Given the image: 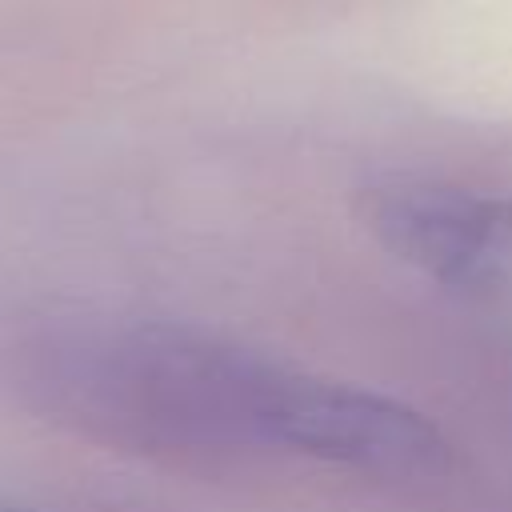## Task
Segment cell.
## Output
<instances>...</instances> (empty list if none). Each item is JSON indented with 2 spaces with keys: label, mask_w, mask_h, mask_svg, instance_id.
<instances>
[{
  "label": "cell",
  "mask_w": 512,
  "mask_h": 512,
  "mask_svg": "<svg viewBox=\"0 0 512 512\" xmlns=\"http://www.w3.org/2000/svg\"><path fill=\"white\" fill-rule=\"evenodd\" d=\"M256 440L364 472H428L448 456V440L424 412L368 388L312 380L288 368H272L264 384Z\"/></svg>",
  "instance_id": "6da1fadb"
},
{
  "label": "cell",
  "mask_w": 512,
  "mask_h": 512,
  "mask_svg": "<svg viewBox=\"0 0 512 512\" xmlns=\"http://www.w3.org/2000/svg\"><path fill=\"white\" fill-rule=\"evenodd\" d=\"M360 216L392 256L444 284L488 280L512 256L508 196L444 180H384L360 196Z\"/></svg>",
  "instance_id": "7a4b0ae2"
},
{
  "label": "cell",
  "mask_w": 512,
  "mask_h": 512,
  "mask_svg": "<svg viewBox=\"0 0 512 512\" xmlns=\"http://www.w3.org/2000/svg\"><path fill=\"white\" fill-rule=\"evenodd\" d=\"M0 512H32V508H20V504H8V500H0Z\"/></svg>",
  "instance_id": "3957f363"
}]
</instances>
